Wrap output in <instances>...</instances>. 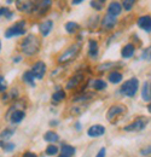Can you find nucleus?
I'll use <instances>...</instances> for the list:
<instances>
[{
  "label": "nucleus",
  "instance_id": "1a4fd4ad",
  "mask_svg": "<svg viewBox=\"0 0 151 157\" xmlns=\"http://www.w3.org/2000/svg\"><path fill=\"white\" fill-rule=\"evenodd\" d=\"M51 4H52L51 0H40V2H39L34 9H35V11L38 12V15H44L45 12H47V11L50 10Z\"/></svg>",
  "mask_w": 151,
  "mask_h": 157
},
{
  "label": "nucleus",
  "instance_id": "7c9ffc66",
  "mask_svg": "<svg viewBox=\"0 0 151 157\" xmlns=\"http://www.w3.org/2000/svg\"><path fill=\"white\" fill-rule=\"evenodd\" d=\"M135 4V0H123V4H122V6H123V9L125 10H131L133 7V5Z\"/></svg>",
  "mask_w": 151,
  "mask_h": 157
},
{
  "label": "nucleus",
  "instance_id": "9d476101",
  "mask_svg": "<svg viewBox=\"0 0 151 157\" xmlns=\"http://www.w3.org/2000/svg\"><path fill=\"white\" fill-rule=\"evenodd\" d=\"M104 133H105V128H104L103 126H100V124H95V126L90 127L88 131H87V134L92 138L100 137V136H103Z\"/></svg>",
  "mask_w": 151,
  "mask_h": 157
},
{
  "label": "nucleus",
  "instance_id": "6ab92c4d",
  "mask_svg": "<svg viewBox=\"0 0 151 157\" xmlns=\"http://www.w3.org/2000/svg\"><path fill=\"white\" fill-rule=\"evenodd\" d=\"M88 55L91 57H95L98 55V44L95 40H90L88 41Z\"/></svg>",
  "mask_w": 151,
  "mask_h": 157
},
{
  "label": "nucleus",
  "instance_id": "a211bd4d",
  "mask_svg": "<svg viewBox=\"0 0 151 157\" xmlns=\"http://www.w3.org/2000/svg\"><path fill=\"white\" fill-rule=\"evenodd\" d=\"M121 55H122L123 58H131L133 55H134V46H133L132 44L126 45V46L122 48Z\"/></svg>",
  "mask_w": 151,
  "mask_h": 157
},
{
  "label": "nucleus",
  "instance_id": "9b49d317",
  "mask_svg": "<svg viewBox=\"0 0 151 157\" xmlns=\"http://www.w3.org/2000/svg\"><path fill=\"white\" fill-rule=\"evenodd\" d=\"M115 24H116V17H114L111 15H106L103 21H102V27H103V29H105V30H109V29H113L114 27H115Z\"/></svg>",
  "mask_w": 151,
  "mask_h": 157
},
{
  "label": "nucleus",
  "instance_id": "412c9836",
  "mask_svg": "<svg viewBox=\"0 0 151 157\" xmlns=\"http://www.w3.org/2000/svg\"><path fill=\"white\" fill-rule=\"evenodd\" d=\"M44 138L48 143H56V141H58V139H59L58 134H57L56 132H52V131H48L47 133H45Z\"/></svg>",
  "mask_w": 151,
  "mask_h": 157
},
{
  "label": "nucleus",
  "instance_id": "b1692460",
  "mask_svg": "<svg viewBox=\"0 0 151 157\" xmlns=\"http://www.w3.org/2000/svg\"><path fill=\"white\" fill-rule=\"evenodd\" d=\"M64 98H65V92H64V91H62V90L56 91V92L52 94V99H53V101H56V103L62 101Z\"/></svg>",
  "mask_w": 151,
  "mask_h": 157
},
{
  "label": "nucleus",
  "instance_id": "39448f33",
  "mask_svg": "<svg viewBox=\"0 0 151 157\" xmlns=\"http://www.w3.org/2000/svg\"><path fill=\"white\" fill-rule=\"evenodd\" d=\"M148 123H149V120L146 117H139L137 118L134 122H132L131 124L126 126L125 131H127V132H139V131H143L146 127Z\"/></svg>",
  "mask_w": 151,
  "mask_h": 157
},
{
  "label": "nucleus",
  "instance_id": "f03ea898",
  "mask_svg": "<svg viewBox=\"0 0 151 157\" xmlns=\"http://www.w3.org/2000/svg\"><path fill=\"white\" fill-rule=\"evenodd\" d=\"M81 48H82L81 44H74V45H72L70 47H68V48L58 57V63H59V64H67V63L73 62V60L79 56Z\"/></svg>",
  "mask_w": 151,
  "mask_h": 157
},
{
  "label": "nucleus",
  "instance_id": "4c0bfd02",
  "mask_svg": "<svg viewBox=\"0 0 151 157\" xmlns=\"http://www.w3.org/2000/svg\"><path fill=\"white\" fill-rule=\"evenodd\" d=\"M83 0H73V4L74 5H76V4H80V2H82Z\"/></svg>",
  "mask_w": 151,
  "mask_h": 157
},
{
  "label": "nucleus",
  "instance_id": "58836bf2",
  "mask_svg": "<svg viewBox=\"0 0 151 157\" xmlns=\"http://www.w3.org/2000/svg\"><path fill=\"white\" fill-rule=\"evenodd\" d=\"M148 109H149V111H150V113H151V103H150V104H149V106H148Z\"/></svg>",
  "mask_w": 151,
  "mask_h": 157
},
{
  "label": "nucleus",
  "instance_id": "5701e85b",
  "mask_svg": "<svg viewBox=\"0 0 151 157\" xmlns=\"http://www.w3.org/2000/svg\"><path fill=\"white\" fill-rule=\"evenodd\" d=\"M80 29V25L75 23V22H68L67 24H65V30L68 32V33H70V34H73V33H75Z\"/></svg>",
  "mask_w": 151,
  "mask_h": 157
},
{
  "label": "nucleus",
  "instance_id": "79ce46f5",
  "mask_svg": "<svg viewBox=\"0 0 151 157\" xmlns=\"http://www.w3.org/2000/svg\"><path fill=\"white\" fill-rule=\"evenodd\" d=\"M0 48H1V42H0Z\"/></svg>",
  "mask_w": 151,
  "mask_h": 157
},
{
  "label": "nucleus",
  "instance_id": "20e7f679",
  "mask_svg": "<svg viewBox=\"0 0 151 157\" xmlns=\"http://www.w3.org/2000/svg\"><path fill=\"white\" fill-rule=\"evenodd\" d=\"M24 24H25V22H24V21H21V22H18V23L14 24L12 27H10V28L5 32V36L9 39V38H12V36H19V35H23V34L25 33Z\"/></svg>",
  "mask_w": 151,
  "mask_h": 157
},
{
  "label": "nucleus",
  "instance_id": "f3484780",
  "mask_svg": "<svg viewBox=\"0 0 151 157\" xmlns=\"http://www.w3.org/2000/svg\"><path fill=\"white\" fill-rule=\"evenodd\" d=\"M24 116H25L24 111H22V110H15V111L11 114L10 120H11L12 123H19V122L24 118Z\"/></svg>",
  "mask_w": 151,
  "mask_h": 157
},
{
  "label": "nucleus",
  "instance_id": "e433bc0d",
  "mask_svg": "<svg viewBox=\"0 0 151 157\" xmlns=\"http://www.w3.org/2000/svg\"><path fill=\"white\" fill-rule=\"evenodd\" d=\"M23 157H38L34 152H30V151H28V152H25L24 155H23Z\"/></svg>",
  "mask_w": 151,
  "mask_h": 157
},
{
  "label": "nucleus",
  "instance_id": "f704fd0d",
  "mask_svg": "<svg viewBox=\"0 0 151 157\" xmlns=\"http://www.w3.org/2000/svg\"><path fill=\"white\" fill-rule=\"evenodd\" d=\"M140 154L143 155V156H146V155H151V146H148V147H144L141 151H140Z\"/></svg>",
  "mask_w": 151,
  "mask_h": 157
},
{
  "label": "nucleus",
  "instance_id": "ea45409f",
  "mask_svg": "<svg viewBox=\"0 0 151 157\" xmlns=\"http://www.w3.org/2000/svg\"><path fill=\"white\" fill-rule=\"evenodd\" d=\"M59 157H68V156H64V155H60Z\"/></svg>",
  "mask_w": 151,
  "mask_h": 157
},
{
  "label": "nucleus",
  "instance_id": "bb28decb",
  "mask_svg": "<svg viewBox=\"0 0 151 157\" xmlns=\"http://www.w3.org/2000/svg\"><path fill=\"white\" fill-rule=\"evenodd\" d=\"M14 133H15V131H14V129H5L4 132H1V133H0V141H4V140H6V139L11 138Z\"/></svg>",
  "mask_w": 151,
  "mask_h": 157
},
{
  "label": "nucleus",
  "instance_id": "f8f14e48",
  "mask_svg": "<svg viewBox=\"0 0 151 157\" xmlns=\"http://www.w3.org/2000/svg\"><path fill=\"white\" fill-rule=\"evenodd\" d=\"M138 25L139 28L144 29L145 32H151V17L150 16H141L138 20Z\"/></svg>",
  "mask_w": 151,
  "mask_h": 157
},
{
  "label": "nucleus",
  "instance_id": "72a5a7b5",
  "mask_svg": "<svg viewBox=\"0 0 151 157\" xmlns=\"http://www.w3.org/2000/svg\"><path fill=\"white\" fill-rule=\"evenodd\" d=\"M6 90V82H5V78L0 75V92H5Z\"/></svg>",
  "mask_w": 151,
  "mask_h": 157
},
{
  "label": "nucleus",
  "instance_id": "423d86ee",
  "mask_svg": "<svg viewBox=\"0 0 151 157\" xmlns=\"http://www.w3.org/2000/svg\"><path fill=\"white\" fill-rule=\"evenodd\" d=\"M32 73H33V75H34L35 78L41 80V78H44L45 73H46V65H45V63H44V62H38V63H35L34 67H33V69H32Z\"/></svg>",
  "mask_w": 151,
  "mask_h": 157
},
{
  "label": "nucleus",
  "instance_id": "f257e3e1",
  "mask_svg": "<svg viewBox=\"0 0 151 157\" xmlns=\"http://www.w3.org/2000/svg\"><path fill=\"white\" fill-rule=\"evenodd\" d=\"M41 42L40 39L35 35H28L25 39L22 41L21 45V50L24 55L27 56H33L35 53H38V51L40 50Z\"/></svg>",
  "mask_w": 151,
  "mask_h": 157
},
{
  "label": "nucleus",
  "instance_id": "cd10ccee",
  "mask_svg": "<svg viewBox=\"0 0 151 157\" xmlns=\"http://www.w3.org/2000/svg\"><path fill=\"white\" fill-rule=\"evenodd\" d=\"M57 152H58V147H57L56 145H48L46 147V154L48 156H53V155H56Z\"/></svg>",
  "mask_w": 151,
  "mask_h": 157
},
{
  "label": "nucleus",
  "instance_id": "7ed1b4c3",
  "mask_svg": "<svg viewBox=\"0 0 151 157\" xmlns=\"http://www.w3.org/2000/svg\"><path fill=\"white\" fill-rule=\"evenodd\" d=\"M138 87H139V81H138V78H132L122 85V87H121V93L125 94V96H127V97H134L135 93H137V91H138Z\"/></svg>",
  "mask_w": 151,
  "mask_h": 157
},
{
  "label": "nucleus",
  "instance_id": "c9c22d12",
  "mask_svg": "<svg viewBox=\"0 0 151 157\" xmlns=\"http://www.w3.org/2000/svg\"><path fill=\"white\" fill-rule=\"evenodd\" d=\"M105 152H106V151H105V147H102L95 157H105Z\"/></svg>",
  "mask_w": 151,
  "mask_h": 157
},
{
  "label": "nucleus",
  "instance_id": "0eeeda50",
  "mask_svg": "<svg viewBox=\"0 0 151 157\" xmlns=\"http://www.w3.org/2000/svg\"><path fill=\"white\" fill-rule=\"evenodd\" d=\"M16 6L22 12H30L35 7L32 0H17L16 1Z\"/></svg>",
  "mask_w": 151,
  "mask_h": 157
},
{
  "label": "nucleus",
  "instance_id": "4468645a",
  "mask_svg": "<svg viewBox=\"0 0 151 157\" xmlns=\"http://www.w3.org/2000/svg\"><path fill=\"white\" fill-rule=\"evenodd\" d=\"M82 80H83V75H82V74H76V75H74L73 78H70V80L68 81V83H67V88H68V90H73V88H75L76 86H79V85L82 82Z\"/></svg>",
  "mask_w": 151,
  "mask_h": 157
},
{
  "label": "nucleus",
  "instance_id": "393cba45",
  "mask_svg": "<svg viewBox=\"0 0 151 157\" xmlns=\"http://www.w3.org/2000/svg\"><path fill=\"white\" fill-rule=\"evenodd\" d=\"M34 75H33V73L32 71H25L24 74H23V80L28 83V85H30V86H34Z\"/></svg>",
  "mask_w": 151,
  "mask_h": 157
},
{
  "label": "nucleus",
  "instance_id": "a878e982",
  "mask_svg": "<svg viewBox=\"0 0 151 157\" xmlns=\"http://www.w3.org/2000/svg\"><path fill=\"white\" fill-rule=\"evenodd\" d=\"M93 87L97 91H103V90L106 88V83L103 80H95V82H93Z\"/></svg>",
  "mask_w": 151,
  "mask_h": 157
},
{
  "label": "nucleus",
  "instance_id": "dca6fc26",
  "mask_svg": "<svg viewBox=\"0 0 151 157\" xmlns=\"http://www.w3.org/2000/svg\"><path fill=\"white\" fill-rule=\"evenodd\" d=\"M141 97L145 101L151 100V82H145L141 90Z\"/></svg>",
  "mask_w": 151,
  "mask_h": 157
},
{
  "label": "nucleus",
  "instance_id": "a19ab883",
  "mask_svg": "<svg viewBox=\"0 0 151 157\" xmlns=\"http://www.w3.org/2000/svg\"><path fill=\"white\" fill-rule=\"evenodd\" d=\"M7 1H9V2H11V1H12V0H7Z\"/></svg>",
  "mask_w": 151,
  "mask_h": 157
},
{
  "label": "nucleus",
  "instance_id": "2eb2a0df",
  "mask_svg": "<svg viewBox=\"0 0 151 157\" xmlns=\"http://www.w3.org/2000/svg\"><path fill=\"white\" fill-rule=\"evenodd\" d=\"M52 25H53V22H52V21L47 20V21H45V22H42V23L40 24V27H39L41 35H42V36H47L48 33H50L51 29H52Z\"/></svg>",
  "mask_w": 151,
  "mask_h": 157
},
{
  "label": "nucleus",
  "instance_id": "473e14b6",
  "mask_svg": "<svg viewBox=\"0 0 151 157\" xmlns=\"http://www.w3.org/2000/svg\"><path fill=\"white\" fill-rule=\"evenodd\" d=\"M143 58L144 59H151V46H149L144 52H143Z\"/></svg>",
  "mask_w": 151,
  "mask_h": 157
},
{
  "label": "nucleus",
  "instance_id": "aec40b11",
  "mask_svg": "<svg viewBox=\"0 0 151 157\" xmlns=\"http://www.w3.org/2000/svg\"><path fill=\"white\" fill-rule=\"evenodd\" d=\"M60 152H62V155H64V156L70 157L75 154V147H73V146H70V145H63L62 149H60Z\"/></svg>",
  "mask_w": 151,
  "mask_h": 157
},
{
  "label": "nucleus",
  "instance_id": "2f4dec72",
  "mask_svg": "<svg viewBox=\"0 0 151 157\" xmlns=\"http://www.w3.org/2000/svg\"><path fill=\"white\" fill-rule=\"evenodd\" d=\"M5 15H7L9 18H10L11 16H14V13L9 12V10H7L6 7H0V17H1V16H5Z\"/></svg>",
  "mask_w": 151,
  "mask_h": 157
},
{
  "label": "nucleus",
  "instance_id": "c756f323",
  "mask_svg": "<svg viewBox=\"0 0 151 157\" xmlns=\"http://www.w3.org/2000/svg\"><path fill=\"white\" fill-rule=\"evenodd\" d=\"M0 146H1L5 151H14V149H15V145L11 144V143L6 144V143H4V141H0Z\"/></svg>",
  "mask_w": 151,
  "mask_h": 157
},
{
  "label": "nucleus",
  "instance_id": "4be33fe9",
  "mask_svg": "<svg viewBox=\"0 0 151 157\" xmlns=\"http://www.w3.org/2000/svg\"><path fill=\"white\" fill-rule=\"evenodd\" d=\"M109 81L111 83H118L122 81V74L118 71H113L109 74Z\"/></svg>",
  "mask_w": 151,
  "mask_h": 157
},
{
  "label": "nucleus",
  "instance_id": "c85d7f7f",
  "mask_svg": "<svg viewBox=\"0 0 151 157\" xmlns=\"http://www.w3.org/2000/svg\"><path fill=\"white\" fill-rule=\"evenodd\" d=\"M104 1L105 0H92L91 1V6H93V9H95V10H102Z\"/></svg>",
  "mask_w": 151,
  "mask_h": 157
},
{
  "label": "nucleus",
  "instance_id": "6e6552de",
  "mask_svg": "<svg viewBox=\"0 0 151 157\" xmlns=\"http://www.w3.org/2000/svg\"><path fill=\"white\" fill-rule=\"evenodd\" d=\"M125 110H126V108L123 106V105H114L111 106L109 110H108V113H106V118L108 120H114L115 117H117L118 115H121L122 113H125Z\"/></svg>",
  "mask_w": 151,
  "mask_h": 157
},
{
  "label": "nucleus",
  "instance_id": "ddd939ff",
  "mask_svg": "<svg viewBox=\"0 0 151 157\" xmlns=\"http://www.w3.org/2000/svg\"><path fill=\"white\" fill-rule=\"evenodd\" d=\"M121 11H122V5H121L120 2L113 1V2L109 4V7H108V13H109V15L116 17V16H118V15L121 13Z\"/></svg>",
  "mask_w": 151,
  "mask_h": 157
}]
</instances>
